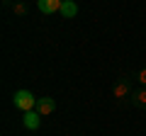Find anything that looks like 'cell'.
<instances>
[{"mask_svg":"<svg viewBox=\"0 0 146 136\" xmlns=\"http://www.w3.org/2000/svg\"><path fill=\"white\" fill-rule=\"evenodd\" d=\"M15 3H17V0H15Z\"/></svg>","mask_w":146,"mask_h":136,"instance_id":"30bf717a","label":"cell"},{"mask_svg":"<svg viewBox=\"0 0 146 136\" xmlns=\"http://www.w3.org/2000/svg\"><path fill=\"white\" fill-rule=\"evenodd\" d=\"M58 15H61L63 20H73V17L78 15V5H76V0H63L61 12H58Z\"/></svg>","mask_w":146,"mask_h":136,"instance_id":"52a82bcc","label":"cell"},{"mask_svg":"<svg viewBox=\"0 0 146 136\" xmlns=\"http://www.w3.org/2000/svg\"><path fill=\"white\" fill-rule=\"evenodd\" d=\"M22 124H25V129H29V131H36L39 129V124H42V114L36 110H32V112H25V117H22Z\"/></svg>","mask_w":146,"mask_h":136,"instance_id":"277c9868","label":"cell"},{"mask_svg":"<svg viewBox=\"0 0 146 136\" xmlns=\"http://www.w3.org/2000/svg\"><path fill=\"white\" fill-rule=\"evenodd\" d=\"M136 80H139L141 85H146V68H141L139 73H136Z\"/></svg>","mask_w":146,"mask_h":136,"instance_id":"9c48e42d","label":"cell"},{"mask_svg":"<svg viewBox=\"0 0 146 136\" xmlns=\"http://www.w3.org/2000/svg\"><path fill=\"white\" fill-rule=\"evenodd\" d=\"M36 100L39 97H34L29 90H17V92L12 95V102H15V107L20 112H32L36 107Z\"/></svg>","mask_w":146,"mask_h":136,"instance_id":"6da1fadb","label":"cell"},{"mask_svg":"<svg viewBox=\"0 0 146 136\" xmlns=\"http://www.w3.org/2000/svg\"><path fill=\"white\" fill-rule=\"evenodd\" d=\"M36 112L42 117H46V114H51L54 110H56V102H54V97H39L36 100V107H34Z\"/></svg>","mask_w":146,"mask_h":136,"instance_id":"5b68a950","label":"cell"},{"mask_svg":"<svg viewBox=\"0 0 146 136\" xmlns=\"http://www.w3.org/2000/svg\"><path fill=\"white\" fill-rule=\"evenodd\" d=\"M61 5H63V0H36V7L44 15H56V12H61Z\"/></svg>","mask_w":146,"mask_h":136,"instance_id":"3957f363","label":"cell"},{"mask_svg":"<svg viewBox=\"0 0 146 136\" xmlns=\"http://www.w3.org/2000/svg\"><path fill=\"white\" fill-rule=\"evenodd\" d=\"M129 102H131V107H136V110H146V88L134 90L131 97H129Z\"/></svg>","mask_w":146,"mask_h":136,"instance_id":"8992f818","label":"cell"},{"mask_svg":"<svg viewBox=\"0 0 146 136\" xmlns=\"http://www.w3.org/2000/svg\"><path fill=\"white\" fill-rule=\"evenodd\" d=\"M27 10H29V7H27L25 3H20V0H17L15 5H12V12H15L17 17H25V15H27Z\"/></svg>","mask_w":146,"mask_h":136,"instance_id":"ba28073f","label":"cell"},{"mask_svg":"<svg viewBox=\"0 0 146 136\" xmlns=\"http://www.w3.org/2000/svg\"><path fill=\"white\" fill-rule=\"evenodd\" d=\"M131 92H134V90H131V80L127 78V75H122V78H117V83L112 85V97L115 100H127V97H131Z\"/></svg>","mask_w":146,"mask_h":136,"instance_id":"7a4b0ae2","label":"cell"}]
</instances>
